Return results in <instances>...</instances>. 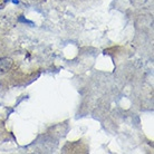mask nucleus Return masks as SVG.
<instances>
[{
    "label": "nucleus",
    "instance_id": "obj_1",
    "mask_svg": "<svg viewBox=\"0 0 154 154\" xmlns=\"http://www.w3.org/2000/svg\"><path fill=\"white\" fill-rule=\"evenodd\" d=\"M14 62L11 58L9 57H1L0 58V75L8 73L9 70L11 69Z\"/></svg>",
    "mask_w": 154,
    "mask_h": 154
}]
</instances>
